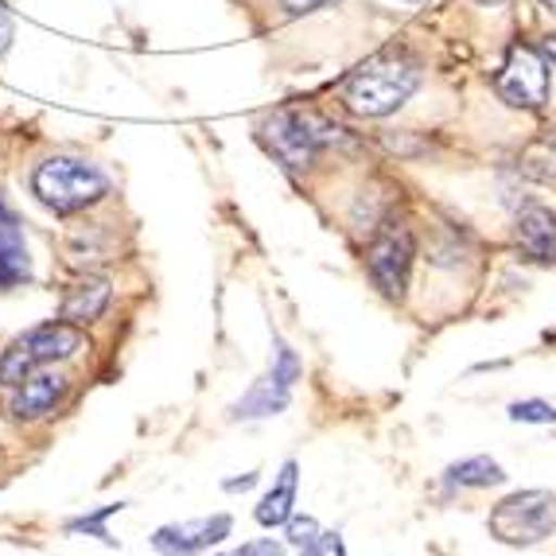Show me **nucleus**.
<instances>
[{"instance_id":"obj_1","label":"nucleus","mask_w":556,"mask_h":556,"mask_svg":"<svg viewBox=\"0 0 556 556\" xmlns=\"http://www.w3.org/2000/svg\"><path fill=\"white\" fill-rule=\"evenodd\" d=\"M420 83V63L408 47H381L343 83V102L358 117H386L413 98Z\"/></svg>"},{"instance_id":"obj_2","label":"nucleus","mask_w":556,"mask_h":556,"mask_svg":"<svg viewBox=\"0 0 556 556\" xmlns=\"http://www.w3.org/2000/svg\"><path fill=\"white\" fill-rule=\"evenodd\" d=\"M31 191L39 195V203L51 206L55 214H75L93 203H102L110 195V179L93 164H83V160L51 156L36 167Z\"/></svg>"},{"instance_id":"obj_3","label":"nucleus","mask_w":556,"mask_h":556,"mask_svg":"<svg viewBox=\"0 0 556 556\" xmlns=\"http://www.w3.org/2000/svg\"><path fill=\"white\" fill-rule=\"evenodd\" d=\"M83 351V331L75 324H43L36 331L20 334L16 343L4 351L0 358V381L4 386H20V381L36 374L39 366H51V362H63L71 354Z\"/></svg>"},{"instance_id":"obj_4","label":"nucleus","mask_w":556,"mask_h":556,"mask_svg":"<svg viewBox=\"0 0 556 556\" xmlns=\"http://www.w3.org/2000/svg\"><path fill=\"white\" fill-rule=\"evenodd\" d=\"M334 137H339L334 125H327V121L312 110H296V105H285V110H277L265 121V140H269V149L277 152L288 167H307L316 160V152Z\"/></svg>"},{"instance_id":"obj_5","label":"nucleus","mask_w":556,"mask_h":556,"mask_svg":"<svg viewBox=\"0 0 556 556\" xmlns=\"http://www.w3.org/2000/svg\"><path fill=\"white\" fill-rule=\"evenodd\" d=\"M556 529V494L521 491L498 502L491 514V533L506 545H538Z\"/></svg>"},{"instance_id":"obj_6","label":"nucleus","mask_w":556,"mask_h":556,"mask_svg":"<svg viewBox=\"0 0 556 556\" xmlns=\"http://www.w3.org/2000/svg\"><path fill=\"white\" fill-rule=\"evenodd\" d=\"M413 257H417V245H413V233L408 226L393 223L370 241L366 250V269H370L374 285L386 292V296L401 300L408 285V269H413Z\"/></svg>"},{"instance_id":"obj_7","label":"nucleus","mask_w":556,"mask_h":556,"mask_svg":"<svg viewBox=\"0 0 556 556\" xmlns=\"http://www.w3.org/2000/svg\"><path fill=\"white\" fill-rule=\"evenodd\" d=\"M494 86H498L502 102L518 105V110H538V105L548 98L545 59H541L533 47H510L506 66H502V75Z\"/></svg>"},{"instance_id":"obj_8","label":"nucleus","mask_w":556,"mask_h":556,"mask_svg":"<svg viewBox=\"0 0 556 556\" xmlns=\"http://www.w3.org/2000/svg\"><path fill=\"white\" fill-rule=\"evenodd\" d=\"M300 381V362L296 354L288 351L285 343H277V358H273L269 374L253 386L245 397L233 405V417H273V413H280V408L288 405V397H292V386Z\"/></svg>"},{"instance_id":"obj_9","label":"nucleus","mask_w":556,"mask_h":556,"mask_svg":"<svg viewBox=\"0 0 556 556\" xmlns=\"http://www.w3.org/2000/svg\"><path fill=\"white\" fill-rule=\"evenodd\" d=\"M230 514H214V518L179 521V526H164L152 533V548L164 556H195L206 548L223 545L230 538Z\"/></svg>"},{"instance_id":"obj_10","label":"nucleus","mask_w":556,"mask_h":556,"mask_svg":"<svg viewBox=\"0 0 556 556\" xmlns=\"http://www.w3.org/2000/svg\"><path fill=\"white\" fill-rule=\"evenodd\" d=\"M66 397V378L63 374H28V378L16 386V397H12V417L20 420H39L47 417L59 401Z\"/></svg>"},{"instance_id":"obj_11","label":"nucleus","mask_w":556,"mask_h":556,"mask_svg":"<svg viewBox=\"0 0 556 556\" xmlns=\"http://www.w3.org/2000/svg\"><path fill=\"white\" fill-rule=\"evenodd\" d=\"M31 277V257L28 241L20 230L16 214L9 211V203L0 199V288H16Z\"/></svg>"},{"instance_id":"obj_12","label":"nucleus","mask_w":556,"mask_h":556,"mask_svg":"<svg viewBox=\"0 0 556 556\" xmlns=\"http://www.w3.org/2000/svg\"><path fill=\"white\" fill-rule=\"evenodd\" d=\"M518 241L529 257L553 261L556 257V214L545 206H526L518 214Z\"/></svg>"},{"instance_id":"obj_13","label":"nucleus","mask_w":556,"mask_h":556,"mask_svg":"<svg viewBox=\"0 0 556 556\" xmlns=\"http://www.w3.org/2000/svg\"><path fill=\"white\" fill-rule=\"evenodd\" d=\"M110 280H102V277H90V280H83V285H75L71 292H66V300H63V319L66 324H75V327H83V324H93V319H102L105 316V307H110Z\"/></svg>"},{"instance_id":"obj_14","label":"nucleus","mask_w":556,"mask_h":556,"mask_svg":"<svg viewBox=\"0 0 556 556\" xmlns=\"http://www.w3.org/2000/svg\"><path fill=\"white\" fill-rule=\"evenodd\" d=\"M296 475L300 467L296 464H285L280 467V479L277 486H273L265 498H261L257 506V521L261 526H288V518H292V506H296Z\"/></svg>"},{"instance_id":"obj_15","label":"nucleus","mask_w":556,"mask_h":556,"mask_svg":"<svg viewBox=\"0 0 556 556\" xmlns=\"http://www.w3.org/2000/svg\"><path fill=\"white\" fill-rule=\"evenodd\" d=\"M502 479H506L502 467L494 464V459H486V455L464 459V464H455L452 471H447V482H452V486H494V482H502Z\"/></svg>"},{"instance_id":"obj_16","label":"nucleus","mask_w":556,"mask_h":556,"mask_svg":"<svg viewBox=\"0 0 556 556\" xmlns=\"http://www.w3.org/2000/svg\"><path fill=\"white\" fill-rule=\"evenodd\" d=\"M125 510V506H121V502H113V506H102V510L98 514H90V518H78V521H71V533H93V538H102L105 545H113V538L110 533H105V518H113V514H121Z\"/></svg>"},{"instance_id":"obj_17","label":"nucleus","mask_w":556,"mask_h":556,"mask_svg":"<svg viewBox=\"0 0 556 556\" xmlns=\"http://www.w3.org/2000/svg\"><path fill=\"white\" fill-rule=\"evenodd\" d=\"M514 420H529V425H553L556 420V408H548L545 401H518L510 408Z\"/></svg>"},{"instance_id":"obj_18","label":"nucleus","mask_w":556,"mask_h":556,"mask_svg":"<svg viewBox=\"0 0 556 556\" xmlns=\"http://www.w3.org/2000/svg\"><path fill=\"white\" fill-rule=\"evenodd\" d=\"M316 538H319V526L312 518H288V541H292L296 548L312 545Z\"/></svg>"},{"instance_id":"obj_19","label":"nucleus","mask_w":556,"mask_h":556,"mask_svg":"<svg viewBox=\"0 0 556 556\" xmlns=\"http://www.w3.org/2000/svg\"><path fill=\"white\" fill-rule=\"evenodd\" d=\"M300 556H346V548L339 541V533H319L312 545L300 548Z\"/></svg>"},{"instance_id":"obj_20","label":"nucleus","mask_w":556,"mask_h":556,"mask_svg":"<svg viewBox=\"0 0 556 556\" xmlns=\"http://www.w3.org/2000/svg\"><path fill=\"white\" fill-rule=\"evenodd\" d=\"M238 556H285V548L277 541H250V545H241Z\"/></svg>"},{"instance_id":"obj_21","label":"nucleus","mask_w":556,"mask_h":556,"mask_svg":"<svg viewBox=\"0 0 556 556\" xmlns=\"http://www.w3.org/2000/svg\"><path fill=\"white\" fill-rule=\"evenodd\" d=\"M9 39H12V20L0 9V51H9Z\"/></svg>"},{"instance_id":"obj_22","label":"nucleus","mask_w":556,"mask_h":556,"mask_svg":"<svg viewBox=\"0 0 556 556\" xmlns=\"http://www.w3.org/2000/svg\"><path fill=\"white\" fill-rule=\"evenodd\" d=\"M288 9H296V12H307V9H319V4H327V0H285Z\"/></svg>"},{"instance_id":"obj_23","label":"nucleus","mask_w":556,"mask_h":556,"mask_svg":"<svg viewBox=\"0 0 556 556\" xmlns=\"http://www.w3.org/2000/svg\"><path fill=\"white\" fill-rule=\"evenodd\" d=\"M253 482H257V475H245V479H233V482H226V491H250Z\"/></svg>"},{"instance_id":"obj_24","label":"nucleus","mask_w":556,"mask_h":556,"mask_svg":"<svg viewBox=\"0 0 556 556\" xmlns=\"http://www.w3.org/2000/svg\"><path fill=\"white\" fill-rule=\"evenodd\" d=\"M545 51H548V55L556 59V36H553V39H548V43H545Z\"/></svg>"},{"instance_id":"obj_25","label":"nucleus","mask_w":556,"mask_h":556,"mask_svg":"<svg viewBox=\"0 0 556 556\" xmlns=\"http://www.w3.org/2000/svg\"><path fill=\"white\" fill-rule=\"evenodd\" d=\"M401 4H425V0H401Z\"/></svg>"},{"instance_id":"obj_26","label":"nucleus","mask_w":556,"mask_h":556,"mask_svg":"<svg viewBox=\"0 0 556 556\" xmlns=\"http://www.w3.org/2000/svg\"><path fill=\"white\" fill-rule=\"evenodd\" d=\"M541 4H548V9H556V0H541Z\"/></svg>"},{"instance_id":"obj_27","label":"nucleus","mask_w":556,"mask_h":556,"mask_svg":"<svg viewBox=\"0 0 556 556\" xmlns=\"http://www.w3.org/2000/svg\"><path fill=\"white\" fill-rule=\"evenodd\" d=\"M482 4H502V0H482Z\"/></svg>"},{"instance_id":"obj_28","label":"nucleus","mask_w":556,"mask_h":556,"mask_svg":"<svg viewBox=\"0 0 556 556\" xmlns=\"http://www.w3.org/2000/svg\"><path fill=\"white\" fill-rule=\"evenodd\" d=\"M226 556H238V553H226Z\"/></svg>"}]
</instances>
